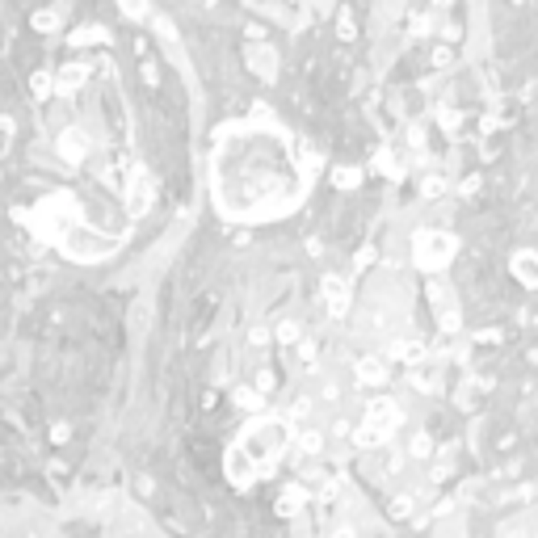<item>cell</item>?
<instances>
[{
  "mask_svg": "<svg viewBox=\"0 0 538 538\" xmlns=\"http://www.w3.org/2000/svg\"><path fill=\"white\" fill-rule=\"evenodd\" d=\"M307 189L295 143L278 122H236L215 147V194L223 210L240 215H282Z\"/></svg>",
  "mask_w": 538,
  "mask_h": 538,
  "instance_id": "6da1fadb",
  "label": "cell"
},
{
  "mask_svg": "<svg viewBox=\"0 0 538 538\" xmlns=\"http://www.w3.org/2000/svg\"><path fill=\"white\" fill-rule=\"evenodd\" d=\"M248 67L261 76V80H274V72H278V55H274V46H248Z\"/></svg>",
  "mask_w": 538,
  "mask_h": 538,
  "instance_id": "7a4b0ae2",
  "label": "cell"
},
{
  "mask_svg": "<svg viewBox=\"0 0 538 538\" xmlns=\"http://www.w3.org/2000/svg\"><path fill=\"white\" fill-rule=\"evenodd\" d=\"M55 80H59V93H76V88L88 80V63H63Z\"/></svg>",
  "mask_w": 538,
  "mask_h": 538,
  "instance_id": "3957f363",
  "label": "cell"
},
{
  "mask_svg": "<svg viewBox=\"0 0 538 538\" xmlns=\"http://www.w3.org/2000/svg\"><path fill=\"white\" fill-rule=\"evenodd\" d=\"M67 42H72V46H93V42H101V46H105V42H109V29H105V25H80L76 34H67Z\"/></svg>",
  "mask_w": 538,
  "mask_h": 538,
  "instance_id": "277c9868",
  "label": "cell"
},
{
  "mask_svg": "<svg viewBox=\"0 0 538 538\" xmlns=\"http://www.w3.org/2000/svg\"><path fill=\"white\" fill-rule=\"evenodd\" d=\"M55 88H59V80H51L46 72H34V76H29V93H34V101H46Z\"/></svg>",
  "mask_w": 538,
  "mask_h": 538,
  "instance_id": "5b68a950",
  "label": "cell"
},
{
  "mask_svg": "<svg viewBox=\"0 0 538 538\" xmlns=\"http://www.w3.org/2000/svg\"><path fill=\"white\" fill-rule=\"evenodd\" d=\"M34 29L55 34V29H59V13H55V8H38V13H34Z\"/></svg>",
  "mask_w": 538,
  "mask_h": 538,
  "instance_id": "8992f818",
  "label": "cell"
},
{
  "mask_svg": "<svg viewBox=\"0 0 538 538\" xmlns=\"http://www.w3.org/2000/svg\"><path fill=\"white\" fill-rule=\"evenodd\" d=\"M358 379H362V383H383L387 370H383V362H362V366H358Z\"/></svg>",
  "mask_w": 538,
  "mask_h": 538,
  "instance_id": "52a82bcc",
  "label": "cell"
},
{
  "mask_svg": "<svg viewBox=\"0 0 538 538\" xmlns=\"http://www.w3.org/2000/svg\"><path fill=\"white\" fill-rule=\"evenodd\" d=\"M518 278L526 282V286H534L538 282V269H534V257L526 253V257H518Z\"/></svg>",
  "mask_w": 538,
  "mask_h": 538,
  "instance_id": "ba28073f",
  "label": "cell"
},
{
  "mask_svg": "<svg viewBox=\"0 0 538 538\" xmlns=\"http://www.w3.org/2000/svg\"><path fill=\"white\" fill-rule=\"evenodd\" d=\"M337 34H341L345 42H354V38H358V25H354V13H349V8L337 17Z\"/></svg>",
  "mask_w": 538,
  "mask_h": 538,
  "instance_id": "9c48e42d",
  "label": "cell"
},
{
  "mask_svg": "<svg viewBox=\"0 0 538 538\" xmlns=\"http://www.w3.org/2000/svg\"><path fill=\"white\" fill-rule=\"evenodd\" d=\"M332 181H337L341 189H354V185H358V168H341V173H332Z\"/></svg>",
  "mask_w": 538,
  "mask_h": 538,
  "instance_id": "30bf717a",
  "label": "cell"
},
{
  "mask_svg": "<svg viewBox=\"0 0 538 538\" xmlns=\"http://www.w3.org/2000/svg\"><path fill=\"white\" fill-rule=\"evenodd\" d=\"M118 4H122V13H126V17H130V21H135V17H143V13H147V0H118Z\"/></svg>",
  "mask_w": 538,
  "mask_h": 538,
  "instance_id": "8fae6325",
  "label": "cell"
},
{
  "mask_svg": "<svg viewBox=\"0 0 538 538\" xmlns=\"http://www.w3.org/2000/svg\"><path fill=\"white\" fill-rule=\"evenodd\" d=\"M421 189H425V198H433V194H442V189H446V181H442V177H425V185H421Z\"/></svg>",
  "mask_w": 538,
  "mask_h": 538,
  "instance_id": "7c38bea8",
  "label": "cell"
},
{
  "mask_svg": "<svg viewBox=\"0 0 538 538\" xmlns=\"http://www.w3.org/2000/svg\"><path fill=\"white\" fill-rule=\"evenodd\" d=\"M446 63H450V46H438L433 51V67H446Z\"/></svg>",
  "mask_w": 538,
  "mask_h": 538,
  "instance_id": "4fadbf2b",
  "label": "cell"
},
{
  "mask_svg": "<svg viewBox=\"0 0 538 538\" xmlns=\"http://www.w3.org/2000/svg\"><path fill=\"white\" fill-rule=\"evenodd\" d=\"M278 341H282V345H290V341H299V337H295V324H282V332H278Z\"/></svg>",
  "mask_w": 538,
  "mask_h": 538,
  "instance_id": "5bb4252c",
  "label": "cell"
},
{
  "mask_svg": "<svg viewBox=\"0 0 538 538\" xmlns=\"http://www.w3.org/2000/svg\"><path fill=\"white\" fill-rule=\"evenodd\" d=\"M67 438H72V429H67V425H55V433H51V442H59V446H63Z\"/></svg>",
  "mask_w": 538,
  "mask_h": 538,
  "instance_id": "9a60e30c",
  "label": "cell"
}]
</instances>
